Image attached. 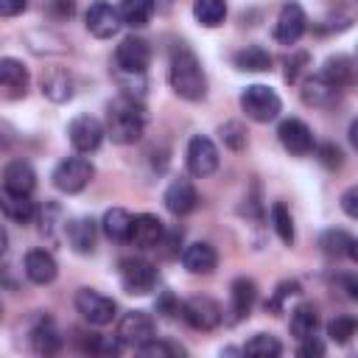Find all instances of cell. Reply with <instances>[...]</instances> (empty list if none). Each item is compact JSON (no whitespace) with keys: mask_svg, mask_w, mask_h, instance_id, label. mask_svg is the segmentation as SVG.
<instances>
[{"mask_svg":"<svg viewBox=\"0 0 358 358\" xmlns=\"http://www.w3.org/2000/svg\"><path fill=\"white\" fill-rule=\"evenodd\" d=\"M39 87H42V95L50 98L53 103H64V101H70V98H73V90H76L73 76H70L67 70H62V67H50V70H45Z\"/></svg>","mask_w":358,"mask_h":358,"instance_id":"7402d4cb","label":"cell"},{"mask_svg":"<svg viewBox=\"0 0 358 358\" xmlns=\"http://www.w3.org/2000/svg\"><path fill=\"white\" fill-rule=\"evenodd\" d=\"M235 67L238 70H249V73L271 70V53L263 45H246L243 50L235 53Z\"/></svg>","mask_w":358,"mask_h":358,"instance_id":"f1b7e54d","label":"cell"},{"mask_svg":"<svg viewBox=\"0 0 358 358\" xmlns=\"http://www.w3.org/2000/svg\"><path fill=\"white\" fill-rule=\"evenodd\" d=\"M148 62H151V48L140 36H126L115 48V70H120V73L143 76L145 67H148Z\"/></svg>","mask_w":358,"mask_h":358,"instance_id":"30bf717a","label":"cell"},{"mask_svg":"<svg viewBox=\"0 0 358 358\" xmlns=\"http://www.w3.org/2000/svg\"><path fill=\"white\" fill-rule=\"evenodd\" d=\"M165 207L173 213V215H187L196 210L199 204V193L193 187L190 179H173L168 187H165Z\"/></svg>","mask_w":358,"mask_h":358,"instance_id":"ac0fdd59","label":"cell"},{"mask_svg":"<svg viewBox=\"0 0 358 358\" xmlns=\"http://www.w3.org/2000/svg\"><path fill=\"white\" fill-rule=\"evenodd\" d=\"M193 17L204 28H218L227 20V0H193Z\"/></svg>","mask_w":358,"mask_h":358,"instance_id":"4dcf8cb0","label":"cell"},{"mask_svg":"<svg viewBox=\"0 0 358 358\" xmlns=\"http://www.w3.org/2000/svg\"><path fill=\"white\" fill-rule=\"evenodd\" d=\"M179 316L193 327V330H213L221 324L224 319V310L215 299L210 296H193L187 302L179 305Z\"/></svg>","mask_w":358,"mask_h":358,"instance_id":"9c48e42d","label":"cell"},{"mask_svg":"<svg viewBox=\"0 0 358 358\" xmlns=\"http://www.w3.org/2000/svg\"><path fill=\"white\" fill-rule=\"evenodd\" d=\"M277 137L282 143V148L294 157H308L313 148H316V140H313V131L305 120L299 117H285L277 129Z\"/></svg>","mask_w":358,"mask_h":358,"instance_id":"8fae6325","label":"cell"},{"mask_svg":"<svg viewBox=\"0 0 358 358\" xmlns=\"http://www.w3.org/2000/svg\"><path fill=\"white\" fill-rule=\"evenodd\" d=\"M241 109L246 112L249 120L268 123V120H274L280 115L282 101H280V95L271 87H266V84H249L241 92Z\"/></svg>","mask_w":358,"mask_h":358,"instance_id":"3957f363","label":"cell"},{"mask_svg":"<svg viewBox=\"0 0 358 358\" xmlns=\"http://www.w3.org/2000/svg\"><path fill=\"white\" fill-rule=\"evenodd\" d=\"M319 246L324 255L330 257H350V260H358V243L350 232L344 229H327L319 235Z\"/></svg>","mask_w":358,"mask_h":358,"instance_id":"d4e9b609","label":"cell"},{"mask_svg":"<svg viewBox=\"0 0 358 358\" xmlns=\"http://www.w3.org/2000/svg\"><path fill=\"white\" fill-rule=\"evenodd\" d=\"M76 310H78L90 324L103 327V324H109V322L115 319L117 305H115L112 296H106V294H101V291H95V288H81V291L76 294Z\"/></svg>","mask_w":358,"mask_h":358,"instance_id":"8992f818","label":"cell"},{"mask_svg":"<svg viewBox=\"0 0 358 358\" xmlns=\"http://www.w3.org/2000/svg\"><path fill=\"white\" fill-rule=\"evenodd\" d=\"M185 165L190 171V176H210L215 168H218V148L210 137L204 134H193L190 143H187V151H185Z\"/></svg>","mask_w":358,"mask_h":358,"instance_id":"ba28073f","label":"cell"},{"mask_svg":"<svg viewBox=\"0 0 358 358\" xmlns=\"http://www.w3.org/2000/svg\"><path fill=\"white\" fill-rule=\"evenodd\" d=\"M129 224H131V215L123 210V207H112L103 213V235L112 238V241H126L129 238Z\"/></svg>","mask_w":358,"mask_h":358,"instance_id":"d6a6232c","label":"cell"},{"mask_svg":"<svg viewBox=\"0 0 358 358\" xmlns=\"http://www.w3.org/2000/svg\"><path fill=\"white\" fill-rule=\"evenodd\" d=\"M322 352H324V347H322V341H319L316 336H308V338L299 341V355H302V358H313V355L319 358Z\"/></svg>","mask_w":358,"mask_h":358,"instance_id":"b9f144b4","label":"cell"},{"mask_svg":"<svg viewBox=\"0 0 358 358\" xmlns=\"http://www.w3.org/2000/svg\"><path fill=\"white\" fill-rule=\"evenodd\" d=\"M28 81H31L28 67L20 59H14V56L0 59V90H6L11 95H22L28 90Z\"/></svg>","mask_w":358,"mask_h":358,"instance_id":"cb8c5ba5","label":"cell"},{"mask_svg":"<svg viewBox=\"0 0 358 358\" xmlns=\"http://www.w3.org/2000/svg\"><path fill=\"white\" fill-rule=\"evenodd\" d=\"M28 8V0H0V17H17Z\"/></svg>","mask_w":358,"mask_h":358,"instance_id":"f6af8a7d","label":"cell"},{"mask_svg":"<svg viewBox=\"0 0 358 358\" xmlns=\"http://www.w3.org/2000/svg\"><path fill=\"white\" fill-rule=\"evenodd\" d=\"M327 336L336 344H347L355 336V319L352 316H336L327 322Z\"/></svg>","mask_w":358,"mask_h":358,"instance_id":"8d00e7d4","label":"cell"},{"mask_svg":"<svg viewBox=\"0 0 358 358\" xmlns=\"http://www.w3.org/2000/svg\"><path fill=\"white\" fill-rule=\"evenodd\" d=\"M84 25H87V31L92 34V36H98V39H109V36H115L117 31H120V14H117V8L112 6V3H106V0H95L90 8H87V14H84Z\"/></svg>","mask_w":358,"mask_h":358,"instance_id":"4fadbf2b","label":"cell"},{"mask_svg":"<svg viewBox=\"0 0 358 358\" xmlns=\"http://www.w3.org/2000/svg\"><path fill=\"white\" fill-rule=\"evenodd\" d=\"M182 266L190 274H210L218 266V255L207 241H196V243H187L182 249Z\"/></svg>","mask_w":358,"mask_h":358,"instance_id":"44dd1931","label":"cell"},{"mask_svg":"<svg viewBox=\"0 0 358 358\" xmlns=\"http://www.w3.org/2000/svg\"><path fill=\"white\" fill-rule=\"evenodd\" d=\"M36 187V171L25 159H11L3 168V190L14 196H31Z\"/></svg>","mask_w":358,"mask_h":358,"instance_id":"2e32d148","label":"cell"},{"mask_svg":"<svg viewBox=\"0 0 358 358\" xmlns=\"http://www.w3.org/2000/svg\"><path fill=\"white\" fill-rule=\"evenodd\" d=\"M299 294H302V288H299L296 280H285V282H280L277 291H274V296H271V302H268V310L280 313V310H282V302H285L288 296H299Z\"/></svg>","mask_w":358,"mask_h":358,"instance_id":"ab89813d","label":"cell"},{"mask_svg":"<svg viewBox=\"0 0 358 358\" xmlns=\"http://www.w3.org/2000/svg\"><path fill=\"white\" fill-rule=\"evenodd\" d=\"M103 131L117 145H131L145 131V112L134 95H117L106 103V126Z\"/></svg>","mask_w":358,"mask_h":358,"instance_id":"7a4b0ae2","label":"cell"},{"mask_svg":"<svg viewBox=\"0 0 358 358\" xmlns=\"http://www.w3.org/2000/svg\"><path fill=\"white\" fill-rule=\"evenodd\" d=\"M8 249V232H6V227L0 224V255Z\"/></svg>","mask_w":358,"mask_h":358,"instance_id":"c3c4849f","label":"cell"},{"mask_svg":"<svg viewBox=\"0 0 358 358\" xmlns=\"http://www.w3.org/2000/svg\"><path fill=\"white\" fill-rule=\"evenodd\" d=\"M0 213L17 224H28L36 215V207L31 201V196H14V193H0Z\"/></svg>","mask_w":358,"mask_h":358,"instance_id":"4316f807","label":"cell"},{"mask_svg":"<svg viewBox=\"0 0 358 358\" xmlns=\"http://www.w3.org/2000/svg\"><path fill=\"white\" fill-rule=\"evenodd\" d=\"M319 76H322L330 87L347 90V87H352V81H355V62H352L350 56H344V53H336V56H330V59L324 62V67H322Z\"/></svg>","mask_w":358,"mask_h":358,"instance_id":"603a6c76","label":"cell"},{"mask_svg":"<svg viewBox=\"0 0 358 358\" xmlns=\"http://www.w3.org/2000/svg\"><path fill=\"white\" fill-rule=\"evenodd\" d=\"M50 11H53L59 20H64V17H70V14L76 11V3H73V0H53V3H50Z\"/></svg>","mask_w":358,"mask_h":358,"instance_id":"bcb514c9","label":"cell"},{"mask_svg":"<svg viewBox=\"0 0 358 358\" xmlns=\"http://www.w3.org/2000/svg\"><path fill=\"white\" fill-rule=\"evenodd\" d=\"M341 210H344L350 218L358 215V187H350V190L341 193Z\"/></svg>","mask_w":358,"mask_h":358,"instance_id":"7bdbcfd3","label":"cell"},{"mask_svg":"<svg viewBox=\"0 0 358 358\" xmlns=\"http://www.w3.org/2000/svg\"><path fill=\"white\" fill-rule=\"evenodd\" d=\"M103 123L98 120V117H92V115H78V117H73L70 120V126H67V140H70V145L78 151V154H92V151H98V145L103 143Z\"/></svg>","mask_w":358,"mask_h":358,"instance_id":"52a82bcc","label":"cell"},{"mask_svg":"<svg viewBox=\"0 0 358 358\" xmlns=\"http://www.w3.org/2000/svg\"><path fill=\"white\" fill-rule=\"evenodd\" d=\"M120 22L129 28H143L154 17V0H120L117 6Z\"/></svg>","mask_w":358,"mask_h":358,"instance_id":"83f0119b","label":"cell"},{"mask_svg":"<svg viewBox=\"0 0 358 358\" xmlns=\"http://www.w3.org/2000/svg\"><path fill=\"white\" fill-rule=\"evenodd\" d=\"M165 227L157 215L151 213H140V215H131V224H129V243L137 246V249H154L162 238Z\"/></svg>","mask_w":358,"mask_h":358,"instance_id":"9a60e30c","label":"cell"},{"mask_svg":"<svg viewBox=\"0 0 358 358\" xmlns=\"http://www.w3.org/2000/svg\"><path fill=\"white\" fill-rule=\"evenodd\" d=\"M31 344H34V350H36L39 355H53V352L62 347V336L56 333L53 322L45 319V322H39V324L31 330Z\"/></svg>","mask_w":358,"mask_h":358,"instance_id":"1f68e13d","label":"cell"},{"mask_svg":"<svg viewBox=\"0 0 358 358\" xmlns=\"http://www.w3.org/2000/svg\"><path fill=\"white\" fill-rule=\"evenodd\" d=\"M11 143H14V129L0 120V151H6Z\"/></svg>","mask_w":358,"mask_h":358,"instance_id":"7dc6e473","label":"cell"},{"mask_svg":"<svg viewBox=\"0 0 358 358\" xmlns=\"http://www.w3.org/2000/svg\"><path fill=\"white\" fill-rule=\"evenodd\" d=\"M168 81H171V90L185 101H201L204 98L207 76H204V67H201V62L190 45H185V42L173 45L171 62H168Z\"/></svg>","mask_w":358,"mask_h":358,"instance_id":"6da1fadb","label":"cell"},{"mask_svg":"<svg viewBox=\"0 0 358 358\" xmlns=\"http://www.w3.org/2000/svg\"><path fill=\"white\" fill-rule=\"evenodd\" d=\"M179 243H182V229L179 227H173V229H168V232H162V238H159V243L154 246L157 252H159V257H165V260H171V257H179Z\"/></svg>","mask_w":358,"mask_h":358,"instance_id":"f35d334b","label":"cell"},{"mask_svg":"<svg viewBox=\"0 0 358 358\" xmlns=\"http://www.w3.org/2000/svg\"><path fill=\"white\" fill-rule=\"evenodd\" d=\"M64 232H67V243L73 246V252L78 255H92L95 252V241H98V224L87 215L81 218H73L64 224Z\"/></svg>","mask_w":358,"mask_h":358,"instance_id":"d6986e66","label":"cell"},{"mask_svg":"<svg viewBox=\"0 0 358 358\" xmlns=\"http://www.w3.org/2000/svg\"><path fill=\"white\" fill-rule=\"evenodd\" d=\"M280 352H282L280 341L274 336H268V333H257L243 344V355H252V358H274Z\"/></svg>","mask_w":358,"mask_h":358,"instance_id":"836d02e7","label":"cell"},{"mask_svg":"<svg viewBox=\"0 0 358 358\" xmlns=\"http://www.w3.org/2000/svg\"><path fill=\"white\" fill-rule=\"evenodd\" d=\"M336 95H338V90L330 87L322 76H313V78H308V81L302 84V101H305L308 106H327V103L336 101Z\"/></svg>","mask_w":358,"mask_h":358,"instance_id":"f546056e","label":"cell"},{"mask_svg":"<svg viewBox=\"0 0 358 358\" xmlns=\"http://www.w3.org/2000/svg\"><path fill=\"white\" fill-rule=\"evenodd\" d=\"M316 154H319V162H322L324 168H330V171L341 168V151H338L333 143H324V145H319V148H316Z\"/></svg>","mask_w":358,"mask_h":358,"instance_id":"60d3db41","label":"cell"},{"mask_svg":"<svg viewBox=\"0 0 358 358\" xmlns=\"http://www.w3.org/2000/svg\"><path fill=\"white\" fill-rule=\"evenodd\" d=\"M0 319H3V308H0Z\"/></svg>","mask_w":358,"mask_h":358,"instance_id":"681fc988","label":"cell"},{"mask_svg":"<svg viewBox=\"0 0 358 358\" xmlns=\"http://www.w3.org/2000/svg\"><path fill=\"white\" fill-rule=\"evenodd\" d=\"M56 274H59V266L48 249H31L25 255V277L34 285H48L56 280Z\"/></svg>","mask_w":358,"mask_h":358,"instance_id":"ffe728a7","label":"cell"},{"mask_svg":"<svg viewBox=\"0 0 358 358\" xmlns=\"http://www.w3.org/2000/svg\"><path fill=\"white\" fill-rule=\"evenodd\" d=\"M305 28H308V17H305L302 6L294 3V0H288V3L280 8V14H277L274 39H277L280 45H296V42L302 39Z\"/></svg>","mask_w":358,"mask_h":358,"instance_id":"7c38bea8","label":"cell"},{"mask_svg":"<svg viewBox=\"0 0 358 358\" xmlns=\"http://www.w3.org/2000/svg\"><path fill=\"white\" fill-rule=\"evenodd\" d=\"M316 330H319V313H316V308L310 302L296 305L291 310V336L296 341H302L308 336H316Z\"/></svg>","mask_w":358,"mask_h":358,"instance_id":"484cf974","label":"cell"},{"mask_svg":"<svg viewBox=\"0 0 358 358\" xmlns=\"http://www.w3.org/2000/svg\"><path fill=\"white\" fill-rule=\"evenodd\" d=\"M221 140H224L227 148L241 151V148H246V129L238 120H229V123L221 126Z\"/></svg>","mask_w":358,"mask_h":358,"instance_id":"74e56055","label":"cell"},{"mask_svg":"<svg viewBox=\"0 0 358 358\" xmlns=\"http://www.w3.org/2000/svg\"><path fill=\"white\" fill-rule=\"evenodd\" d=\"M120 285L126 294H148L157 285V268L145 257H123L120 260Z\"/></svg>","mask_w":358,"mask_h":358,"instance_id":"5b68a950","label":"cell"},{"mask_svg":"<svg viewBox=\"0 0 358 358\" xmlns=\"http://www.w3.org/2000/svg\"><path fill=\"white\" fill-rule=\"evenodd\" d=\"M257 302V285L249 277H238L229 285V324L246 319Z\"/></svg>","mask_w":358,"mask_h":358,"instance_id":"e0dca14e","label":"cell"},{"mask_svg":"<svg viewBox=\"0 0 358 358\" xmlns=\"http://www.w3.org/2000/svg\"><path fill=\"white\" fill-rule=\"evenodd\" d=\"M134 350L143 352V355H148V358H173V355H185V347H179V344H173V341H159L157 336L148 338L145 344L134 347Z\"/></svg>","mask_w":358,"mask_h":358,"instance_id":"d590c367","label":"cell"},{"mask_svg":"<svg viewBox=\"0 0 358 358\" xmlns=\"http://www.w3.org/2000/svg\"><path fill=\"white\" fill-rule=\"evenodd\" d=\"M179 305H182V302H176V299H173L168 291H165V294L157 299V310H159L162 316H176V313H179Z\"/></svg>","mask_w":358,"mask_h":358,"instance_id":"ee69618b","label":"cell"},{"mask_svg":"<svg viewBox=\"0 0 358 358\" xmlns=\"http://www.w3.org/2000/svg\"><path fill=\"white\" fill-rule=\"evenodd\" d=\"M271 224H274V232H277V238L282 241V243H294V218H291V213H288V207L282 204V201H274L271 204Z\"/></svg>","mask_w":358,"mask_h":358,"instance_id":"e575fe53","label":"cell"},{"mask_svg":"<svg viewBox=\"0 0 358 358\" xmlns=\"http://www.w3.org/2000/svg\"><path fill=\"white\" fill-rule=\"evenodd\" d=\"M95 176V168L84 157H67L53 168V185L62 193H81Z\"/></svg>","mask_w":358,"mask_h":358,"instance_id":"277c9868","label":"cell"},{"mask_svg":"<svg viewBox=\"0 0 358 358\" xmlns=\"http://www.w3.org/2000/svg\"><path fill=\"white\" fill-rule=\"evenodd\" d=\"M154 330H157L154 327V319L145 310H129L117 322V338H120V344H131V347H140L148 338H154Z\"/></svg>","mask_w":358,"mask_h":358,"instance_id":"5bb4252c","label":"cell"}]
</instances>
